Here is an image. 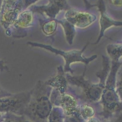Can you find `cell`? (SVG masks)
<instances>
[{
    "instance_id": "6da1fadb",
    "label": "cell",
    "mask_w": 122,
    "mask_h": 122,
    "mask_svg": "<svg viewBox=\"0 0 122 122\" xmlns=\"http://www.w3.org/2000/svg\"><path fill=\"white\" fill-rule=\"evenodd\" d=\"M51 91L52 88L44 81H38L32 90L30 100L24 111V116L29 118V122H47L54 107L50 101Z\"/></svg>"
},
{
    "instance_id": "7a4b0ae2",
    "label": "cell",
    "mask_w": 122,
    "mask_h": 122,
    "mask_svg": "<svg viewBox=\"0 0 122 122\" xmlns=\"http://www.w3.org/2000/svg\"><path fill=\"white\" fill-rule=\"evenodd\" d=\"M120 66V61L111 60V67L105 82V88L102 92L101 99L99 104L102 106L101 110L96 117L102 121L108 120L114 115L122 111V103L119 100L115 90L116 74Z\"/></svg>"
},
{
    "instance_id": "3957f363",
    "label": "cell",
    "mask_w": 122,
    "mask_h": 122,
    "mask_svg": "<svg viewBox=\"0 0 122 122\" xmlns=\"http://www.w3.org/2000/svg\"><path fill=\"white\" fill-rule=\"evenodd\" d=\"M86 66L81 75H72L70 74H65L67 81L70 85L79 87L81 89V93L75 96L81 103H87L90 105L100 103L101 99L102 92L105 85L102 84H93L90 80L85 79Z\"/></svg>"
},
{
    "instance_id": "277c9868",
    "label": "cell",
    "mask_w": 122,
    "mask_h": 122,
    "mask_svg": "<svg viewBox=\"0 0 122 122\" xmlns=\"http://www.w3.org/2000/svg\"><path fill=\"white\" fill-rule=\"evenodd\" d=\"M90 44V43H87L85 46L83 47V49H72L70 51H65L62 50V49H56V48L53 47L50 44H40V43H36V42H28V45L32 46V47H39L44 49L45 50H48L49 52L53 53V54H56V55H59L61 57H63L65 59V67H64V71L65 74H70V75H74V71L71 69V65L75 62H80L83 63L85 66L89 65L90 63H91L92 61H94L95 59H97V54H94V55L90 56V57H85L83 55L84 51L85 50L88 45Z\"/></svg>"
},
{
    "instance_id": "5b68a950",
    "label": "cell",
    "mask_w": 122,
    "mask_h": 122,
    "mask_svg": "<svg viewBox=\"0 0 122 122\" xmlns=\"http://www.w3.org/2000/svg\"><path fill=\"white\" fill-rule=\"evenodd\" d=\"M38 1H3L0 8V23L6 34L11 36V31L17 17L24 9Z\"/></svg>"
},
{
    "instance_id": "8992f818",
    "label": "cell",
    "mask_w": 122,
    "mask_h": 122,
    "mask_svg": "<svg viewBox=\"0 0 122 122\" xmlns=\"http://www.w3.org/2000/svg\"><path fill=\"white\" fill-rule=\"evenodd\" d=\"M32 95V90L29 91L12 95L10 96L0 99V114L13 113L17 115H23L26 106L29 104Z\"/></svg>"
},
{
    "instance_id": "52a82bcc",
    "label": "cell",
    "mask_w": 122,
    "mask_h": 122,
    "mask_svg": "<svg viewBox=\"0 0 122 122\" xmlns=\"http://www.w3.org/2000/svg\"><path fill=\"white\" fill-rule=\"evenodd\" d=\"M29 9L34 14H39L47 19H56L61 11H67L71 7L65 0H51L44 5L33 4Z\"/></svg>"
},
{
    "instance_id": "ba28073f",
    "label": "cell",
    "mask_w": 122,
    "mask_h": 122,
    "mask_svg": "<svg viewBox=\"0 0 122 122\" xmlns=\"http://www.w3.org/2000/svg\"><path fill=\"white\" fill-rule=\"evenodd\" d=\"M85 3L87 9H90V8L96 7L98 9V11L100 13V17H99V23H100V34H99V37L97 40L94 44H97L102 38L105 36V32L108 29L111 27H122V22L121 21H116L113 19L111 17H110L107 13L106 10V6H105V2L103 0H100L97 1L96 4H89L88 1H84Z\"/></svg>"
},
{
    "instance_id": "9c48e42d",
    "label": "cell",
    "mask_w": 122,
    "mask_h": 122,
    "mask_svg": "<svg viewBox=\"0 0 122 122\" xmlns=\"http://www.w3.org/2000/svg\"><path fill=\"white\" fill-rule=\"evenodd\" d=\"M63 19L70 23L76 29H85L90 27L97 20V16L89 11L78 10L71 8L65 11Z\"/></svg>"
},
{
    "instance_id": "30bf717a",
    "label": "cell",
    "mask_w": 122,
    "mask_h": 122,
    "mask_svg": "<svg viewBox=\"0 0 122 122\" xmlns=\"http://www.w3.org/2000/svg\"><path fill=\"white\" fill-rule=\"evenodd\" d=\"M44 83L48 86L51 87L53 90H57L61 95L68 92L69 83L67 81L65 73L64 71V68L62 65H59L57 67V72H56L55 75H54L49 80H45Z\"/></svg>"
},
{
    "instance_id": "8fae6325",
    "label": "cell",
    "mask_w": 122,
    "mask_h": 122,
    "mask_svg": "<svg viewBox=\"0 0 122 122\" xmlns=\"http://www.w3.org/2000/svg\"><path fill=\"white\" fill-rule=\"evenodd\" d=\"M34 24V14L28 8L27 9L23 10L19 16L17 17L14 25L11 31V35L13 32L17 30H23V29H27L33 27Z\"/></svg>"
},
{
    "instance_id": "7c38bea8",
    "label": "cell",
    "mask_w": 122,
    "mask_h": 122,
    "mask_svg": "<svg viewBox=\"0 0 122 122\" xmlns=\"http://www.w3.org/2000/svg\"><path fill=\"white\" fill-rule=\"evenodd\" d=\"M39 26L42 33L47 37H49L54 41V37L55 36L58 29L57 19H47L44 18H39Z\"/></svg>"
},
{
    "instance_id": "4fadbf2b",
    "label": "cell",
    "mask_w": 122,
    "mask_h": 122,
    "mask_svg": "<svg viewBox=\"0 0 122 122\" xmlns=\"http://www.w3.org/2000/svg\"><path fill=\"white\" fill-rule=\"evenodd\" d=\"M57 23L58 24L61 25V27L63 28L67 43L70 45H72L74 42V39H75V37L76 35V28L74 25H72L70 23L67 22L64 19H57Z\"/></svg>"
},
{
    "instance_id": "5bb4252c",
    "label": "cell",
    "mask_w": 122,
    "mask_h": 122,
    "mask_svg": "<svg viewBox=\"0 0 122 122\" xmlns=\"http://www.w3.org/2000/svg\"><path fill=\"white\" fill-rule=\"evenodd\" d=\"M115 44L107 45L106 50L110 60L119 61L122 58V42L113 40Z\"/></svg>"
},
{
    "instance_id": "9a60e30c",
    "label": "cell",
    "mask_w": 122,
    "mask_h": 122,
    "mask_svg": "<svg viewBox=\"0 0 122 122\" xmlns=\"http://www.w3.org/2000/svg\"><path fill=\"white\" fill-rule=\"evenodd\" d=\"M79 111H80V115H81V117L83 118V120L85 121H86V120H90L91 118H94L97 115L93 105L87 103H81V102H80Z\"/></svg>"
},
{
    "instance_id": "2e32d148",
    "label": "cell",
    "mask_w": 122,
    "mask_h": 122,
    "mask_svg": "<svg viewBox=\"0 0 122 122\" xmlns=\"http://www.w3.org/2000/svg\"><path fill=\"white\" fill-rule=\"evenodd\" d=\"M47 122H64V112L62 109L58 106L53 107Z\"/></svg>"
},
{
    "instance_id": "e0dca14e",
    "label": "cell",
    "mask_w": 122,
    "mask_h": 122,
    "mask_svg": "<svg viewBox=\"0 0 122 122\" xmlns=\"http://www.w3.org/2000/svg\"><path fill=\"white\" fill-rule=\"evenodd\" d=\"M120 66L116 74V80H115V90L119 100L122 103V58L120 59Z\"/></svg>"
},
{
    "instance_id": "ac0fdd59",
    "label": "cell",
    "mask_w": 122,
    "mask_h": 122,
    "mask_svg": "<svg viewBox=\"0 0 122 122\" xmlns=\"http://www.w3.org/2000/svg\"><path fill=\"white\" fill-rule=\"evenodd\" d=\"M64 122H85L79 110L69 115H64Z\"/></svg>"
},
{
    "instance_id": "d6986e66",
    "label": "cell",
    "mask_w": 122,
    "mask_h": 122,
    "mask_svg": "<svg viewBox=\"0 0 122 122\" xmlns=\"http://www.w3.org/2000/svg\"><path fill=\"white\" fill-rule=\"evenodd\" d=\"M102 122H122V111H120V113L114 115L112 118L109 119L108 120H105V121Z\"/></svg>"
},
{
    "instance_id": "ffe728a7",
    "label": "cell",
    "mask_w": 122,
    "mask_h": 122,
    "mask_svg": "<svg viewBox=\"0 0 122 122\" xmlns=\"http://www.w3.org/2000/svg\"><path fill=\"white\" fill-rule=\"evenodd\" d=\"M12 95L13 94H10V93H9V92L5 91V90H4L3 89H1V87H0V99L4 98V97L10 96V95Z\"/></svg>"
},
{
    "instance_id": "44dd1931",
    "label": "cell",
    "mask_w": 122,
    "mask_h": 122,
    "mask_svg": "<svg viewBox=\"0 0 122 122\" xmlns=\"http://www.w3.org/2000/svg\"><path fill=\"white\" fill-rule=\"evenodd\" d=\"M8 70L9 69H8L7 65H6V63L4 60H0V70L3 71V70Z\"/></svg>"
},
{
    "instance_id": "7402d4cb",
    "label": "cell",
    "mask_w": 122,
    "mask_h": 122,
    "mask_svg": "<svg viewBox=\"0 0 122 122\" xmlns=\"http://www.w3.org/2000/svg\"><path fill=\"white\" fill-rule=\"evenodd\" d=\"M110 3L115 7H122V0H120V1H110Z\"/></svg>"
},
{
    "instance_id": "603a6c76",
    "label": "cell",
    "mask_w": 122,
    "mask_h": 122,
    "mask_svg": "<svg viewBox=\"0 0 122 122\" xmlns=\"http://www.w3.org/2000/svg\"><path fill=\"white\" fill-rule=\"evenodd\" d=\"M85 122H102V121L100 120V119L97 118V117L95 116V117H94V118L90 119V120H86V121H85Z\"/></svg>"
},
{
    "instance_id": "cb8c5ba5",
    "label": "cell",
    "mask_w": 122,
    "mask_h": 122,
    "mask_svg": "<svg viewBox=\"0 0 122 122\" xmlns=\"http://www.w3.org/2000/svg\"><path fill=\"white\" fill-rule=\"evenodd\" d=\"M25 122H29V120H25Z\"/></svg>"
},
{
    "instance_id": "d4e9b609",
    "label": "cell",
    "mask_w": 122,
    "mask_h": 122,
    "mask_svg": "<svg viewBox=\"0 0 122 122\" xmlns=\"http://www.w3.org/2000/svg\"><path fill=\"white\" fill-rule=\"evenodd\" d=\"M120 42H122V41H120Z\"/></svg>"
}]
</instances>
